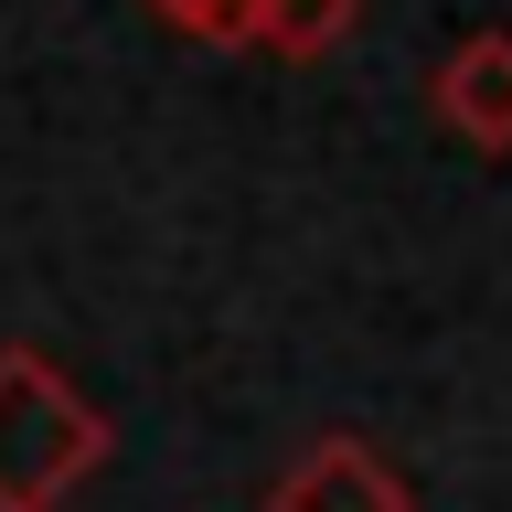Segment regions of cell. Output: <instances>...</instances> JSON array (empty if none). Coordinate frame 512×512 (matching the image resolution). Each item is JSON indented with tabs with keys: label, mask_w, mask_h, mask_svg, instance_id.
Returning <instances> with one entry per match:
<instances>
[{
	"label": "cell",
	"mask_w": 512,
	"mask_h": 512,
	"mask_svg": "<svg viewBox=\"0 0 512 512\" xmlns=\"http://www.w3.org/2000/svg\"><path fill=\"white\" fill-rule=\"evenodd\" d=\"M267 512H416V491H406V470H395L374 438L331 427L320 448H299V459L267 480Z\"/></svg>",
	"instance_id": "cell-2"
},
{
	"label": "cell",
	"mask_w": 512,
	"mask_h": 512,
	"mask_svg": "<svg viewBox=\"0 0 512 512\" xmlns=\"http://www.w3.org/2000/svg\"><path fill=\"white\" fill-rule=\"evenodd\" d=\"M427 107L448 118V139H470V150L502 160L512 150V32L502 22L459 32V43L427 64Z\"/></svg>",
	"instance_id": "cell-3"
},
{
	"label": "cell",
	"mask_w": 512,
	"mask_h": 512,
	"mask_svg": "<svg viewBox=\"0 0 512 512\" xmlns=\"http://www.w3.org/2000/svg\"><path fill=\"white\" fill-rule=\"evenodd\" d=\"M352 22H363V0H267V11H256V54L320 64V54L352 43Z\"/></svg>",
	"instance_id": "cell-4"
},
{
	"label": "cell",
	"mask_w": 512,
	"mask_h": 512,
	"mask_svg": "<svg viewBox=\"0 0 512 512\" xmlns=\"http://www.w3.org/2000/svg\"><path fill=\"white\" fill-rule=\"evenodd\" d=\"M150 11L182 32V43H214V54H235V43H256V11H267V0H150Z\"/></svg>",
	"instance_id": "cell-5"
},
{
	"label": "cell",
	"mask_w": 512,
	"mask_h": 512,
	"mask_svg": "<svg viewBox=\"0 0 512 512\" xmlns=\"http://www.w3.org/2000/svg\"><path fill=\"white\" fill-rule=\"evenodd\" d=\"M107 448H118L107 406L54 352H32V342L0 352V512H54L75 480L107 470Z\"/></svg>",
	"instance_id": "cell-1"
}]
</instances>
